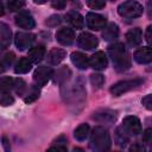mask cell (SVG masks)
I'll use <instances>...</instances> for the list:
<instances>
[{
  "label": "cell",
  "mask_w": 152,
  "mask_h": 152,
  "mask_svg": "<svg viewBox=\"0 0 152 152\" xmlns=\"http://www.w3.org/2000/svg\"><path fill=\"white\" fill-rule=\"evenodd\" d=\"M62 94H63L64 101L68 104L74 106V107L80 106V108H82L86 101V89H84L82 78H77L70 86H66L65 91L62 90Z\"/></svg>",
  "instance_id": "1"
},
{
  "label": "cell",
  "mask_w": 152,
  "mask_h": 152,
  "mask_svg": "<svg viewBox=\"0 0 152 152\" xmlns=\"http://www.w3.org/2000/svg\"><path fill=\"white\" fill-rule=\"evenodd\" d=\"M108 53L113 65L118 71H125L131 66V57L122 43H115L108 46Z\"/></svg>",
  "instance_id": "2"
},
{
  "label": "cell",
  "mask_w": 152,
  "mask_h": 152,
  "mask_svg": "<svg viewBox=\"0 0 152 152\" xmlns=\"http://www.w3.org/2000/svg\"><path fill=\"white\" fill-rule=\"evenodd\" d=\"M90 147L95 151H107L110 148L112 141H110V137L108 131L104 127L97 126L93 129V133L90 135V142H89Z\"/></svg>",
  "instance_id": "3"
},
{
  "label": "cell",
  "mask_w": 152,
  "mask_h": 152,
  "mask_svg": "<svg viewBox=\"0 0 152 152\" xmlns=\"http://www.w3.org/2000/svg\"><path fill=\"white\" fill-rule=\"evenodd\" d=\"M142 12H144L142 6L134 0H127L122 4H120L118 7L119 15H121L122 18H127V19L138 18L142 14Z\"/></svg>",
  "instance_id": "4"
},
{
  "label": "cell",
  "mask_w": 152,
  "mask_h": 152,
  "mask_svg": "<svg viewBox=\"0 0 152 152\" xmlns=\"http://www.w3.org/2000/svg\"><path fill=\"white\" fill-rule=\"evenodd\" d=\"M144 83V78H133V80H125V81H120L115 84H113L109 89V91L114 95V96H120L129 90H133L135 88H138L139 86H141Z\"/></svg>",
  "instance_id": "5"
},
{
  "label": "cell",
  "mask_w": 152,
  "mask_h": 152,
  "mask_svg": "<svg viewBox=\"0 0 152 152\" xmlns=\"http://www.w3.org/2000/svg\"><path fill=\"white\" fill-rule=\"evenodd\" d=\"M124 131L128 134V135H137L141 132V124L140 120L137 116L133 115H128L122 120V126Z\"/></svg>",
  "instance_id": "6"
},
{
  "label": "cell",
  "mask_w": 152,
  "mask_h": 152,
  "mask_svg": "<svg viewBox=\"0 0 152 152\" xmlns=\"http://www.w3.org/2000/svg\"><path fill=\"white\" fill-rule=\"evenodd\" d=\"M86 23H87V26L90 30L99 31V30H102L107 25V19L101 14L90 12L86 17Z\"/></svg>",
  "instance_id": "7"
},
{
  "label": "cell",
  "mask_w": 152,
  "mask_h": 152,
  "mask_svg": "<svg viewBox=\"0 0 152 152\" xmlns=\"http://www.w3.org/2000/svg\"><path fill=\"white\" fill-rule=\"evenodd\" d=\"M52 74H53V71H52L51 68H49V66H38L33 72V81L39 87H43L50 80Z\"/></svg>",
  "instance_id": "8"
},
{
  "label": "cell",
  "mask_w": 152,
  "mask_h": 152,
  "mask_svg": "<svg viewBox=\"0 0 152 152\" xmlns=\"http://www.w3.org/2000/svg\"><path fill=\"white\" fill-rule=\"evenodd\" d=\"M77 43L78 46L83 50H91L99 45L97 38L89 32H82L77 38Z\"/></svg>",
  "instance_id": "9"
},
{
  "label": "cell",
  "mask_w": 152,
  "mask_h": 152,
  "mask_svg": "<svg viewBox=\"0 0 152 152\" xmlns=\"http://www.w3.org/2000/svg\"><path fill=\"white\" fill-rule=\"evenodd\" d=\"M36 39V36L33 33H28V32H18L15 34V38H14V42H15V45L19 50H26L28 49L32 43L34 42Z\"/></svg>",
  "instance_id": "10"
},
{
  "label": "cell",
  "mask_w": 152,
  "mask_h": 152,
  "mask_svg": "<svg viewBox=\"0 0 152 152\" xmlns=\"http://www.w3.org/2000/svg\"><path fill=\"white\" fill-rule=\"evenodd\" d=\"M91 118L100 124H108L109 125L116 120V113L114 110H110V109H100V110L95 112Z\"/></svg>",
  "instance_id": "11"
},
{
  "label": "cell",
  "mask_w": 152,
  "mask_h": 152,
  "mask_svg": "<svg viewBox=\"0 0 152 152\" xmlns=\"http://www.w3.org/2000/svg\"><path fill=\"white\" fill-rule=\"evenodd\" d=\"M15 24H17L19 27L26 28V30L33 28L34 25H36L33 17H32L28 12H26V11L19 12V13L15 15Z\"/></svg>",
  "instance_id": "12"
},
{
  "label": "cell",
  "mask_w": 152,
  "mask_h": 152,
  "mask_svg": "<svg viewBox=\"0 0 152 152\" xmlns=\"http://www.w3.org/2000/svg\"><path fill=\"white\" fill-rule=\"evenodd\" d=\"M107 64H108L107 57H106L104 52H102V51L95 52L89 58V65L95 70H103L107 68Z\"/></svg>",
  "instance_id": "13"
},
{
  "label": "cell",
  "mask_w": 152,
  "mask_h": 152,
  "mask_svg": "<svg viewBox=\"0 0 152 152\" xmlns=\"http://www.w3.org/2000/svg\"><path fill=\"white\" fill-rule=\"evenodd\" d=\"M56 39L62 45H70L75 39V33L69 27H62L56 33Z\"/></svg>",
  "instance_id": "14"
},
{
  "label": "cell",
  "mask_w": 152,
  "mask_h": 152,
  "mask_svg": "<svg viewBox=\"0 0 152 152\" xmlns=\"http://www.w3.org/2000/svg\"><path fill=\"white\" fill-rule=\"evenodd\" d=\"M12 39V31L11 28L5 24L0 23V50H4L8 48Z\"/></svg>",
  "instance_id": "15"
},
{
  "label": "cell",
  "mask_w": 152,
  "mask_h": 152,
  "mask_svg": "<svg viewBox=\"0 0 152 152\" xmlns=\"http://www.w3.org/2000/svg\"><path fill=\"white\" fill-rule=\"evenodd\" d=\"M134 59L139 64H148L152 61V51L150 46L141 48L134 52Z\"/></svg>",
  "instance_id": "16"
},
{
  "label": "cell",
  "mask_w": 152,
  "mask_h": 152,
  "mask_svg": "<svg viewBox=\"0 0 152 152\" xmlns=\"http://www.w3.org/2000/svg\"><path fill=\"white\" fill-rule=\"evenodd\" d=\"M126 40H127L129 46H138V45H140V43L142 40V32H141V30L139 27L131 28L126 33Z\"/></svg>",
  "instance_id": "17"
},
{
  "label": "cell",
  "mask_w": 152,
  "mask_h": 152,
  "mask_svg": "<svg viewBox=\"0 0 152 152\" xmlns=\"http://www.w3.org/2000/svg\"><path fill=\"white\" fill-rule=\"evenodd\" d=\"M70 58H71L72 64H74L76 68L81 69V70H86V69L89 66V58H88V56H86V55L82 53V52H78V51L72 52Z\"/></svg>",
  "instance_id": "18"
},
{
  "label": "cell",
  "mask_w": 152,
  "mask_h": 152,
  "mask_svg": "<svg viewBox=\"0 0 152 152\" xmlns=\"http://www.w3.org/2000/svg\"><path fill=\"white\" fill-rule=\"evenodd\" d=\"M65 55H66V52H65L63 49L53 48V49H51V50L49 51L46 59H48V62H49L51 65H57V64H59V63L65 58Z\"/></svg>",
  "instance_id": "19"
},
{
  "label": "cell",
  "mask_w": 152,
  "mask_h": 152,
  "mask_svg": "<svg viewBox=\"0 0 152 152\" xmlns=\"http://www.w3.org/2000/svg\"><path fill=\"white\" fill-rule=\"evenodd\" d=\"M65 19H66V21H68L72 27L77 28V30H80V28H82V27L84 26V19H83V17H82L78 12H76V11H70V12H68V13L65 14Z\"/></svg>",
  "instance_id": "20"
},
{
  "label": "cell",
  "mask_w": 152,
  "mask_h": 152,
  "mask_svg": "<svg viewBox=\"0 0 152 152\" xmlns=\"http://www.w3.org/2000/svg\"><path fill=\"white\" fill-rule=\"evenodd\" d=\"M119 37V27L116 24L110 23L103 27L102 31V38L107 42H114Z\"/></svg>",
  "instance_id": "21"
},
{
  "label": "cell",
  "mask_w": 152,
  "mask_h": 152,
  "mask_svg": "<svg viewBox=\"0 0 152 152\" xmlns=\"http://www.w3.org/2000/svg\"><path fill=\"white\" fill-rule=\"evenodd\" d=\"M45 55V49L43 45H37L34 48H31L30 51H28V58L31 62L33 63H38L43 59Z\"/></svg>",
  "instance_id": "22"
},
{
  "label": "cell",
  "mask_w": 152,
  "mask_h": 152,
  "mask_svg": "<svg viewBox=\"0 0 152 152\" xmlns=\"http://www.w3.org/2000/svg\"><path fill=\"white\" fill-rule=\"evenodd\" d=\"M31 68H32V62L30 61V58L23 57L17 62V64L14 66V72L15 74H26L31 70Z\"/></svg>",
  "instance_id": "23"
},
{
  "label": "cell",
  "mask_w": 152,
  "mask_h": 152,
  "mask_svg": "<svg viewBox=\"0 0 152 152\" xmlns=\"http://www.w3.org/2000/svg\"><path fill=\"white\" fill-rule=\"evenodd\" d=\"M115 141L120 147H125L129 142V135L124 131L122 127H118L115 129Z\"/></svg>",
  "instance_id": "24"
},
{
  "label": "cell",
  "mask_w": 152,
  "mask_h": 152,
  "mask_svg": "<svg viewBox=\"0 0 152 152\" xmlns=\"http://www.w3.org/2000/svg\"><path fill=\"white\" fill-rule=\"evenodd\" d=\"M71 76V71L69 68L66 66H62L61 69L57 70L56 72V76H55V82L59 83V84H63V83H66V81L70 78Z\"/></svg>",
  "instance_id": "25"
},
{
  "label": "cell",
  "mask_w": 152,
  "mask_h": 152,
  "mask_svg": "<svg viewBox=\"0 0 152 152\" xmlns=\"http://www.w3.org/2000/svg\"><path fill=\"white\" fill-rule=\"evenodd\" d=\"M15 84V80L10 77V76H5V77H0V91L1 93H8L11 89L14 88Z\"/></svg>",
  "instance_id": "26"
},
{
  "label": "cell",
  "mask_w": 152,
  "mask_h": 152,
  "mask_svg": "<svg viewBox=\"0 0 152 152\" xmlns=\"http://www.w3.org/2000/svg\"><path fill=\"white\" fill-rule=\"evenodd\" d=\"M89 125L88 124H82V125H80L76 129H75V132H74V135H75V138L78 140V141H82V140H84L87 137H88V134H89Z\"/></svg>",
  "instance_id": "27"
},
{
  "label": "cell",
  "mask_w": 152,
  "mask_h": 152,
  "mask_svg": "<svg viewBox=\"0 0 152 152\" xmlns=\"http://www.w3.org/2000/svg\"><path fill=\"white\" fill-rule=\"evenodd\" d=\"M14 61V53L13 52H7L5 53L1 58H0V70H5L7 69Z\"/></svg>",
  "instance_id": "28"
},
{
  "label": "cell",
  "mask_w": 152,
  "mask_h": 152,
  "mask_svg": "<svg viewBox=\"0 0 152 152\" xmlns=\"http://www.w3.org/2000/svg\"><path fill=\"white\" fill-rule=\"evenodd\" d=\"M103 82H104V77L101 74H91L90 75V83H91L94 89L101 88Z\"/></svg>",
  "instance_id": "29"
},
{
  "label": "cell",
  "mask_w": 152,
  "mask_h": 152,
  "mask_svg": "<svg viewBox=\"0 0 152 152\" xmlns=\"http://www.w3.org/2000/svg\"><path fill=\"white\" fill-rule=\"evenodd\" d=\"M53 142H55L56 145L51 146V147H50V150H61V151H66V145H65V142H66V138H65L64 135L58 137Z\"/></svg>",
  "instance_id": "30"
},
{
  "label": "cell",
  "mask_w": 152,
  "mask_h": 152,
  "mask_svg": "<svg viewBox=\"0 0 152 152\" xmlns=\"http://www.w3.org/2000/svg\"><path fill=\"white\" fill-rule=\"evenodd\" d=\"M24 5H25L24 0H7V7L12 12L19 11Z\"/></svg>",
  "instance_id": "31"
},
{
  "label": "cell",
  "mask_w": 152,
  "mask_h": 152,
  "mask_svg": "<svg viewBox=\"0 0 152 152\" xmlns=\"http://www.w3.org/2000/svg\"><path fill=\"white\" fill-rule=\"evenodd\" d=\"M86 2L93 10H101L106 6V0H86Z\"/></svg>",
  "instance_id": "32"
},
{
  "label": "cell",
  "mask_w": 152,
  "mask_h": 152,
  "mask_svg": "<svg viewBox=\"0 0 152 152\" xmlns=\"http://www.w3.org/2000/svg\"><path fill=\"white\" fill-rule=\"evenodd\" d=\"M14 102V99L8 93H2L0 95V104L2 106H11Z\"/></svg>",
  "instance_id": "33"
},
{
  "label": "cell",
  "mask_w": 152,
  "mask_h": 152,
  "mask_svg": "<svg viewBox=\"0 0 152 152\" xmlns=\"http://www.w3.org/2000/svg\"><path fill=\"white\" fill-rule=\"evenodd\" d=\"M61 21H62L61 17L57 15V14H55V15H51L50 18H48V20H45V24H46L48 26H52V27H53V26L59 25Z\"/></svg>",
  "instance_id": "34"
},
{
  "label": "cell",
  "mask_w": 152,
  "mask_h": 152,
  "mask_svg": "<svg viewBox=\"0 0 152 152\" xmlns=\"http://www.w3.org/2000/svg\"><path fill=\"white\" fill-rule=\"evenodd\" d=\"M38 97H39V90L36 89V88H32L31 93L28 94V96H26V97L24 99V101H25L26 103H30V102H33L34 100H37Z\"/></svg>",
  "instance_id": "35"
},
{
  "label": "cell",
  "mask_w": 152,
  "mask_h": 152,
  "mask_svg": "<svg viewBox=\"0 0 152 152\" xmlns=\"http://www.w3.org/2000/svg\"><path fill=\"white\" fill-rule=\"evenodd\" d=\"M14 89L18 94H23L24 90L26 89V83L21 80V78H17L15 80V84H14Z\"/></svg>",
  "instance_id": "36"
},
{
  "label": "cell",
  "mask_w": 152,
  "mask_h": 152,
  "mask_svg": "<svg viewBox=\"0 0 152 152\" xmlns=\"http://www.w3.org/2000/svg\"><path fill=\"white\" fill-rule=\"evenodd\" d=\"M142 142L145 144H151L152 142V129L151 128H147L144 134H142Z\"/></svg>",
  "instance_id": "37"
},
{
  "label": "cell",
  "mask_w": 152,
  "mask_h": 152,
  "mask_svg": "<svg viewBox=\"0 0 152 152\" xmlns=\"http://www.w3.org/2000/svg\"><path fill=\"white\" fill-rule=\"evenodd\" d=\"M51 5L56 10H63L66 5V0H51Z\"/></svg>",
  "instance_id": "38"
},
{
  "label": "cell",
  "mask_w": 152,
  "mask_h": 152,
  "mask_svg": "<svg viewBox=\"0 0 152 152\" xmlns=\"http://www.w3.org/2000/svg\"><path fill=\"white\" fill-rule=\"evenodd\" d=\"M141 102H142V104H144L147 109H151V108H152V96H151L150 94L146 95L145 97H142Z\"/></svg>",
  "instance_id": "39"
},
{
  "label": "cell",
  "mask_w": 152,
  "mask_h": 152,
  "mask_svg": "<svg viewBox=\"0 0 152 152\" xmlns=\"http://www.w3.org/2000/svg\"><path fill=\"white\" fill-rule=\"evenodd\" d=\"M151 31H152V26H148L147 30H146V40L148 44H151L152 39H151Z\"/></svg>",
  "instance_id": "40"
},
{
  "label": "cell",
  "mask_w": 152,
  "mask_h": 152,
  "mask_svg": "<svg viewBox=\"0 0 152 152\" xmlns=\"http://www.w3.org/2000/svg\"><path fill=\"white\" fill-rule=\"evenodd\" d=\"M129 151H144V147L141 146V145H133V146H131L129 147Z\"/></svg>",
  "instance_id": "41"
},
{
  "label": "cell",
  "mask_w": 152,
  "mask_h": 152,
  "mask_svg": "<svg viewBox=\"0 0 152 152\" xmlns=\"http://www.w3.org/2000/svg\"><path fill=\"white\" fill-rule=\"evenodd\" d=\"M2 141H4V146H5V150H6V151H10V148H11V147H10V145H8L7 138H6V137H4V138H2Z\"/></svg>",
  "instance_id": "42"
},
{
  "label": "cell",
  "mask_w": 152,
  "mask_h": 152,
  "mask_svg": "<svg viewBox=\"0 0 152 152\" xmlns=\"http://www.w3.org/2000/svg\"><path fill=\"white\" fill-rule=\"evenodd\" d=\"M4 13H5V8H4V4H2V1L0 0V15H4Z\"/></svg>",
  "instance_id": "43"
},
{
  "label": "cell",
  "mask_w": 152,
  "mask_h": 152,
  "mask_svg": "<svg viewBox=\"0 0 152 152\" xmlns=\"http://www.w3.org/2000/svg\"><path fill=\"white\" fill-rule=\"evenodd\" d=\"M36 4H39V5H42V4H45L48 0H33Z\"/></svg>",
  "instance_id": "44"
},
{
  "label": "cell",
  "mask_w": 152,
  "mask_h": 152,
  "mask_svg": "<svg viewBox=\"0 0 152 152\" xmlns=\"http://www.w3.org/2000/svg\"><path fill=\"white\" fill-rule=\"evenodd\" d=\"M68 1H71V2H77V0H68Z\"/></svg>",
  "instance_id": "45"
},
{
  "label": "cell",
  "mask_w": 152,
  "mask_h": 152,
  "mask_svg": "<svg viewBox=\"0 0 152 152\" xmlns=\"http://www.w3.org/2000/svg\"><path fill=\"white\" fill-rule=\"evenodd\" d=\"M112 1H114V0H112Z\"/></svg>",
  "instance_id": "46"
}]
</instances>
